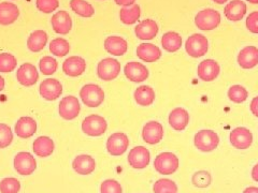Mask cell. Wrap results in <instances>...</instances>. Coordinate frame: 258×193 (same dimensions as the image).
Segmentation results:
<instances>
[{
  "label": "cell",
  "mask_w": 258,
  "mask_h": 193,
  "mask_svg": "<svg viewBox=\"0 0 258 193\" xmlns=\"http://www.w3.org/2000/svg\"><path fill=\"white\" fill-rule=\"evenodd\" d=\"M154 167L159 174L171 175L179 167V159L172 152H161L154 161Z\"/></svg>",
  "instance_id": "obj_2"
},
{
  "label": "cell",
  "mask_w": 258,
  "mask_h": 193,
  "mask_svg": "<svg viewBox=\"0 0 258 193\" xmlns=\"http://www.w3.org/2000/svg\"><path fill=\"white\" fill-rule=\"evenodd\" d=\"M230 143L235 148L246 149L253 143V134L244 127L233 129L230 132Z\"/></svg>",
  "instance_id": "obj_9"
},
{
  "label": "cell",
  "mask_w": 258,
  "mask_h": 193,
  "mask_svg": "<svg viewBox=\"0 0 258 193\" xmlns=\"http://www.w3.org/2000/svg\"><path fill=\"white\" fill-rule=\"evenodd\" d=\"M86 69V61L79 56H71L62 63V71L64 74L71 77L82 75Z\"/></svg>",
  "instance_id": "obj_16"
},
{
  "label": "cell",
  "mask_w": 258,
  "mask_h": 193,
  "mask_svg": "<svg viewBox=\"0 0 258 193\" xmlns=\"http://www.w3.org/2000/svg\"><path fill=\"white\" fill-rule=\"evenodd\" d=\"M47 42V35L43 30H36L32 32L27 40V47L31 52L37 53L42 51Z\"/></svg>",
  "instance_id": "obj_31"
},
{
  "label": "cell",
  "mask_w": 258,
  "mask_h": 193,
  "mask_svg": "<svg viewBox=\"0 0 258 193\" xmlns=\"http://www.w3.org/2000/svg\"><path fill=\"white\" fill-rule=\"evenodd\" d=\"M243 193H258V188L256 187H248L246 188Z\"/></svg>",
  "instance_id": "obj_49"
},
{
  "label": "cell",
  "mask_w": 258,
  "mask_h": 193,
  "mask_svg": "<svg viewBox=\"0 0 258 193\" xmlns=\"http://www.w3.org/2000/svg\"><path fill=\"white\" fill-rule=\"evenodd\" d=\"M192 183L195 184L196 187L206 188L210 183H211V176H210L208 172H205V171L197 172L192 176Z\"/></svg>",
  "instance_id": "obj_44"
},
{
  "label": "cell",
  "mask_w": 258,
  "mask_h": 193,
  "mask_svg": "<svg viewBox=\"0 0 258 193\" xmlns=\"http://www.w3.org/2000/svg\"><path fill=\"white\" fill-rule=\"evenodd\" d=\"M116 3V5L118 6H123V7H128V6H132L135 5L136 0H114Z\"/></svg>",
  "instance_id": "obj_47"
},
{
  "label": "cell",
  "mask_w": 258,
  "mask_h": 193,
  "mask_svg": "<svg viewBox=\"0 0 258 193\" xmlns=\"http://www.w3.org/2000/svg\"><path fill=\"white\" fill-rule=\"evenodd\" d=\"M50 51L53 55L58 56V57H63L66 56L70 51V44L62 38L54 39L53 41L50 43Z\"/></svg>",
  "instance_id": "obj_35"
},
{
  "label": "cell",
  "mask_w": 258,
  "mask_h": 193,
  "mask_svg": "<svg viewBox=\"0 0 258 193\" xmlns=\"http://www.w3.org/2000/svg\"><path fill=\"white\" fill-rule=\"evenodd\" d=\"M124 73L129 80L135 83L144 82L149 77V70L147 67L137 61L128 62L125 66Z\"/></svg>",
  "instance_id": "obj_13"
},
{
  "label": "cell",
  "mask_w": 258,
  "mask_h": 193,
  "mask_svg": "<svg viewBox=\"0 0 258 193\" xmlns=\"http://www.w3.org/2000/svg\"><path fill=\"white\" fill-rule=\"evenodd\" d=\"M189 123V115L186 110L182 108L174 109L169 115V124L176 131H183Z\"/></svg>",
  "instance_id": "obj_23"
},
{
  "label": "cell",
  "mask_w": 258,
  "mask_h": 193,
  "mask_svg": "<svg viewBox=\"0 0 258 193\" xmlns=\"http://www.w3.org/2000/svg\"><path fill=\"white\" fill-rule=\"evenodd\" d=\"M247 2L251 3V4H254V5L258 4V0H247Z\"/></svg>",
  "instance_id": "obj_52"
},
{
  "label": "cell",
  "mask_w": 258,
  "mask_h": 193,
  "mask_svg": "<svg viewBox=\"0 0 258 193\" xmlns=\"http://www.w3.org/2000/svg\"><path fill=\"white\" fill-rule=\"evenodd\" d=\"M141 15L140 7L138 5H132L128 7H123L119 12V19L126 25H133L139 20Z\"/></svg>",
  "instance_id": "obj_33"
},
{
  "label": "cell",
  "mask_w": 258,
  "mask_h": 193,
  "mask_svg": "<svg viewBox=\"0 0 258 193\" xmlns=\"http://www.w3.org/2000/svg\"><path fill=\"white\" fill-rule=\"evenodd\" d=\"M128 145L129 140L125 133H113L108 139L107 149L110 155L117 157L124 154L128 148Z\"/></svg>",
  "instance_id": "obj_11"
},
{
  "label": "cell",
  "mask_w": 258,
  "mask_h": 193,
  "mask_svg": "<svg viewBox=\"0 0 258 193\" xmlns=\"http://www.w3.org/2000/svg\"><path fill=\"white\" fill-rule=\"evenodd\" d=\"M52 27L56 34L67 35L72 28V21L66 11H58L53 15L51 20Z\"/></svg>",
  "instance_id": "obj_19"
},
{
  "label": "cell",
  "mask_w": 258,
  "mask_h": 193,
  "mask_svg": "<svg viewBox=\"0 0 258 193\" xmlns=\"http://www.w3.org/2000/svg\"><path fill=\"white\" fill-rule=\"evenodd\" d=\"M143 141L148 144L154 145L159 143L164 138V129L157 122H150L143 127Z\"/></svg>",
  "instance_id": "obj_18"
},
{
  "label": "cell",
  "mask_w": 258,
  "mask_h": 193,
  "mask_svg": "<svg viewBox=\"0 0 258 193\" xmlns=\"http://www.w3.org/2000/svg\"><path fill=\"white\" fill-rule=\"evenodd\" d=\"M55 145L52 139L48 136H39V138L34 142V151L38 157L46 158L54 151Z\"/></svg>",
  "instance_id": "obj_29"
},
{
  "label": "cell",
  "mask_w": 258,
  "mask_h": 193,
  "mask_svg": "<svg viewBox=\"0 0 258 193\" xmlns=\"http://www.w3.org/2000/svg\"><path fill=\"white\" fill-rule=\"evenodd\" d=\"M72 167L80 175H88L95 171L96 162L91 156L80 155L74 160Z\"/></svg>",
  "instance_id": "obj_26"
},
{
  "label": "cell",
  "mask_w": 258,
  "mask_h": 193,
  "mask_svg": "<svg viewBox=\"0 0 258 193\" xmlns=\"http://www.w3.org/2000/svg\"><path fill=\"white\" fill-rule=\"evenodd\" d=\"M100 193H123V189L116 180L107 179L101 183Z\"/></svg>",
  "instance_id": "obj_43"
},
{
  "label": "cell",
  "mask_w": 258,
  "mask_h": 193,
  "mask_svg": "<svg viewBox=\"0 0 258 193\" xmlns=\"http://www.w3.org/2000/svg\"><path fill=\"white\" fill-rule=\"evenodd\" d=\"M106 119L99 115H91L86 117L82 123V130L90 136H100L107 130Z\"/></svg>",
  "instance_id": "obj_6"
},
{
  "label": "cell",
  "mask_w": 258,
  "mask_h": 193,
  "mask_svg": "<svg viewBox=\"0 0 258 193\" xmlns=\"http://www.w3.org/2000/svg\"><path fill=\"white\" fill-rule=\"evenodd\" d=\"M137 56L145 62H154L161 56L159 48L152 43H142L137 48Z\"/></svg>",
  "instance_id": "obj_27"
},
{
  "label": "cell",
  "mask_w": 258,
  "mask_h": 193,
  "mask_svg": "<svg viewBox=\"0 0 258 193\" xmlns=\"http://www.w3.org/2000/svg\"><path fill=\"white\" fill-rule=\"evenodd\" d=\"M104 48L109 54L114 56H122L127 52V42L126 40L117 37V36H111L108 37L104 41Z\"/></svg>",
  "instance_id": "obj_28"
},
{
  "label": "cell",
  "mask_w": 258,
  "mask_h": 193,
  "mask_svg": "<svg viewBox=\"0 0 258 193\" xmlns=\"http://www.w3.org/2000/svg\"><path fill=\"white\" fill-rule=\"evenodd\" d=\"M14 168L21 175H30L37 168L36 159L29 152H19L14 158Z\"/></svg>",
  "instance_id": "obj_8"
},
{
  "label": "cell",
  "mask_w": 258,
  "mask_h": 193,
  "mask_svg": "<svg viewBox=\"0 0 258 193\" xmlns=\"http://www.w3.org/2000/svg\"><path fill=\"white\" fill-rule=\"evenodd\" d=\"M40 71L44 75H52L57 70V61H56L51 56H44V57L39 62Z\"/></svg>",
  "instance_id": "obj_38"
},
{
  "label": "cell",
  "mask_w": 258,
  "mask_h": 193,
  "mask_svg": "<svg viewBox=\"0 0 258 193\" xmlns=\"http://www.w3.org/2000/svg\"><path fill=\"white\" fill-rule=\"evenodd\" d=\"M198 76L205 82H212L220 74V66L213 59H207L201 61L197 70Z\"/></svg>",
  "instance_id": "obj_17"
},
{
  "label": "cell",
  "mask_w": 258,
  "mask_h": 193,
  "mask_svg": "<svg viewBox=\"0 0 258 193\" xmlns=\"http://www.w3.org/2000/svg\"><path fill=\"white\" fill-rule=\"evenodd\" d=\"M81 107L78 98L74 95L64 96L59 103V115L66 120H72L79 116Z\"/></svg>",
  "instance_id": "obj_10"
},
{
  "label": "cell",
  "mask_w": 258,
  "mask_h": 193,
  "mask_svg": "<svg viewBox=\"0 0 258 193\" xmlns=\"http://www.w3.org/2000/svg\"><path fill=\"white\" fill-rule=\"evenodd\" d=\"M36 6L39 11L47 14V13H52L53 11L57 9L59 3L58 0H37Z\"/></svg>",
  "instance_id": "obj_42"
},
{
  "label": "cell",
  "mask_w": 258,
  "mask_h": 193,
  "mask_svg": "<svg viewBox=\"0 0 258 193\" xmlns=\"http://www.w3.org/2000/svg\"><path fill=\"white\" fill-rule=\"evenodd\" d=\"M194 143L199 150L210 152L219 146L220 138L212 130H201L196 133Z\"/></svg>",
  "instance_id": "obj_3"
},
{
  "label": "cell",
  "mask_w": 258,
  "mask_h": 193,
  "mask_svg": "<svg viewBox=\"0 0 258 193\" xmlns=\"http://www.w3.org/2000/svg\"><path fill=\"white\" fill-rule=\"evenodd\" d=\"M221 23V14L214 9L200 11L195 18L196 26L201 30H213Z\"/></svg>",
  "instance_id": "obj_4"
},
{
  "label": "cell",
  "mask_w": 258,
  "mask_h": 193,
  "mask_svg": "<svg viewBox=\"0 0 258 193\" xmlns=\"http://www.w3.org/2000/svg\"><path fill=\"white\" fill-rule=\"evenodd\" d=\"M13 140V133L11 128L5 124H0V148L9 146Z\"/></svg>",
  "instance_id": "obj_41"
},
{
  "label": "cell",
  "mask_w": 258,
  "mask_h": 193,
  "mask_svg": "<svg viewBox=\"0 0 258 193\" xmlns=\"http://www.w3.org/2000/svg\"><path fill=\"white\" fill-rule=\"evenodd\" d=\"M20 16V10L14 4H0V25H11Z\"/></svg>",
  "instance_id": "obj_24"
},
{
  "label": "cell",
  "mask_w": 258,
  "mask_h": 193,
  "mask_svg": "<svg viewBox=\"0 0 258 193\" xmlns=\"http://www.w3.org/2000/svg\"><path fill=\"white\" fill-rule=\"evenodd\" d=\"M252 177L255 181H258V163L253 167L252 170Z\"/></svg>",
  "instance_id": "obj_48"
},
{
  "label": "cell",
  "mask_w": 258,
  "mask_h": 193,
  "mask_svg": "<svg viewBox=\"0 0 258 193\" xmlns=\"http://www.w3.org/2000/svg\"><path fill=\"white\" fill-rule=\"evenodd\" d=\"M150 151L143 146H137L129 152L128 162L134 168H144L150 163Z\"/></svg>",
  "instance_id": "obj_15"
},
{
  "label": "cell",
  "mask_w": 258,
  "mask_h": 193,
  "mask_svg": "<svg viewBox=\"0 0 258 193\" xmlns=\"http://www.w3.org/2000/svg\"><path fill=\"white\" fill-rule=\"evenodd\" d=\"M161 45L169 53L179 51L182 45V37L174 31H169L161 38Z\"/></svg>",
  "instance_id": "obj_32"
},
{
  "label": "cell",
  "mask_w": 258,
  "mask_h": 193,
  "mask_svg": "<svg viewBox=\"0 0 258 193\" xmlns=\"http://www.w3.org/2000/svg\"><path fill=\"white\" fill-rule=\"evenodd\" d=\"M135 32L140 40H152L158 34V25L153 20H144L135 28Z\"/></svg>",
  "instance_id": "obj_22"
},
{
  "label": "cell",
  "mask_w": 258,
  "mask_h": 193,
  "mask_svg": "<svg viewBox=\"0 0 258 193\" xmlns=\"http://www.w3.org/2000/svg\"><path fill=\"white\" fill-rule=\"evenodd\" d=\"M246 28L253 34H258V11L253 12L247 16Z\"/></svg>",
  "instance_id": "obj_45"
},
{
  "label": "cell",
  "mask_w": 258,
  "mask_h": 193,
  "mask_svg": "<svg viewBox=\"0 0 258 193\" xmlns=\"http://www.w3.org/2000/svg\"><path fill=\"white\" fill-rule=\"evenodd\" d=\"M62 92V86L59 80L55 78H46L40 84V94L45 100L54 101L58 99Z\"/></svg>",
  "instance_id": "obj_12"
},
{
  "label": "cell",
  "mask_w": 258,
  "mask_h": 193,
  "mask_svg": "<svg viewBox=\"0 0 258 193\" xmlns=\"http://www.w3.org/2000/svg\"><path fill=\"white\" fill-rule=\"evenodd\" d=\"M16 78H18L21 85L29 87L37 83L39 74L34 64L24 63L16 72Z\"/></svg>",
  "instance_id": "obj_14"
},
{
  "label": "cell",
  "mask_w": 258,
  "mask_h": 193,
  "mask_svg": "<svg viewBox=\"0 0 258 193\" xmlns=\"http://www.w3.org/2000/svg\"><path fill=\"white\" fill-rule=\"evenodd\" d=\"M214 3H216V4H219V5H223V4H225V3H227L228 0H213Z\"/></svg>",
  "instance_id": "obj_51"
},
{
  "label": "cell",
  "mask_w": 258,
  "mask_h": 193,
  "mask_svg": "<svg viewBox=\"0 0 258 193\" xmlns=\"http://www.w3.org/2000/svg\"><path fill=\"white\" fill-rule=\"evenodd\" d=\"M228 96H229V99L232 102L242 103V102H244L247 99L248 93H247V90L245 89L243 86L233 85V86H231L229 88Z\"/></svg>",
  "instance_id": "obj_37"
},
{
  "label": "cell",
  "mask_w": 258,
  "mask_h": 193,
  "mask_svg": "<svg viewBox=\"0 0 258 193\" xmlns=\"http://www.w3.org/2000/svg\"><path fill=\"white\" fill-rule=\"evenodd\" d=\"M154 193H177V186L170 179H159L153 186Z\"/></svg>",
  "instance_id": "obj_36"
},
{
  "label": "cell",
  "mask_w": 258,
  "mask_h": 193,
  "mask_svg": "<svg viewBox=\"0 0 258 193\" xmlns=\"http://www.w3.org/2000/svg\"><path fill=\"white\" fill-rule=\"evenodd\" d=\"M80 96L86 107L97 108L103 102L104 92L100 86L95 84H87L81 89Z\"/></svg>",
  "instance_id": "obj_1"
},
{
  "label": "cell",
  "mask_w": 258,
  "mask_h": 193,
  "mask_svg": "<svg viewBox=\"0 0 258 193\" xmlns=\"http://www.w3.org/2000/svg\"><path fill=\"white\" fill-rule=\"evenodd\" d=\"M21 183L16 178H5L0 181V192L2 193H19Z\"/></svg>",
  "instance_id": "obj_39"
},
{
  "label": "cell",
  "mask_w": 258,
  "mask_h": 193,
  "mask_svg": "<svg viewBox=\"0 0 258 193\" xmlns=\"http://www.w3.org/2000/svg\"><path fill=\"white\" fill-rule=\"evenodd\" d=\"M135 100L141 107H149L155 100V91L147 85L140 86L135 91Z\"/></svg>",
  "instance_id": "obj_30"
},
{
  "label": "cell",
  "mask_w": 258,
  "mask_h": 193,
  "mask_svg": "<svg viewBox=\"0 0 258 193\" xmlns=\"http://www.w3.org/2000/svg\"><path fill=\"white\" fill-rule=\"evenodd\" d=\"M70 7L75 13L82 16V18H91L95 13L93 6L85 0H71Z\"/></svg>",
  "instance_id": "obj_34"
},
{
  "label": "cell",
  "mask_w": 258,
  "mask_h": 193,
  "mask_svg": "<svg viewBox=\"0 0 258 193\" xmlns=\"http://www.w3.org/2000/svg\"><path fill=\"white\" fill-rule=\"evenodd\" d=\"M209 43L205 36L200 34H195L190 36L185 43V50L187 54L194 58L203 57L208 52Z\"/></svg>",
  "instance_id": "obj_5"
},
{
  "label": "cell",
  "mask_w": 258,
  "mask_h": 193,
  "mask_svg": "<svg viewBox=\"0 0 258 193\" xmlns=\"http://www.w3.org/2000/svg\"><path fill=\"white\" fill-rule=\"evenodd\" d=\"M251 111L253 114L258 117V96H255V98L251 102Z\"/></svg>",
  "instance_id": "obj_46"
},
{
  "label": "cell",
  "mask_w": 258,
  "mask_h": 193,
  "mask_svg": "<svg viewBox=\"0 0 258 193\" xmlns=\"http://www.w3.org/2000/svg\"><path fill=\"white\" fill-rule=\"evenodd\" d=\"M16 59L9 53L0 54V72H11L16 68Z\"/></svg>",
  "instance_id": "obj_40"
},
{
  "label": "cell",
  "mask_w": 258,
  "mask_h": 193,
  "mask_svg": "<svg viewBox=\"0 0 258 193\" xmlns=\"http://www.w3.org/2000/svg\"><path fill=\"white\" fill-rule=\"evenodd\" d=\"M37 131V123L31 117H22L15 125V133L21 139H29Z\"/></svg>",
  "instance_id": "obj_21"
},
{
  "label": "cell",
  "mask_w": 258,
  "mask_h": 193,
  "mask_svg": "<svg viewBox=\"0 0 258 193\" xmlns=\"http://www.w3.org/2000/svg\"><path fill=\"white\" fill-rule=\"evenodd\" d=\"M224 13L229 21H241L246 13V5L243 2H241V0H232L231 3L225 7Z\"/></svg>",
  "instance_id": "obj_25"
},
{
  "label": "cell",
  "mask_w": 258,
  "mask_h": 193,
  "mask_svg": "<svg viewBox=\"0 0 258 193\" xmlns=\"http://www.w3.org/2000/svg\"><path fill=\"white\" fill-rule=\"evenodd\" d=\"M120 72V63L113 58H104L98 63L97 73L102 80L115 79Z\"/></svg>",
  "instance_id": "obj_7"
},
{
  "label": "cell",
  "mask_w": 258,
  "mask_h": 193,
  "mask_svg": "<svg viewBox=\"0 0 258 193\" xmlns=\"http://www.w3.org/2000/svg\"><path fill=\"white\" fill-rule=\"evenodd\" d=\"M238 63L243 69H252L258 64V48L246 46L238 55Z\"/></svg>",
  "instance_id": "obj_20"
},
{
  "label": "cell",
  "mask_w": 258,
  "mask_h": 193,
  "mask_svg": "<svg viewBox=\"0 0 258 193\" xmlns=\"http://www.w3.org/2000/svg\"><path fill=\"white\" fill-rule=\"evenodd\" d=\"M5 88V79L3 76H0V91L4 90Z\"/></svg>",
  "instance_id": "obj_50"
}]
</instances>
